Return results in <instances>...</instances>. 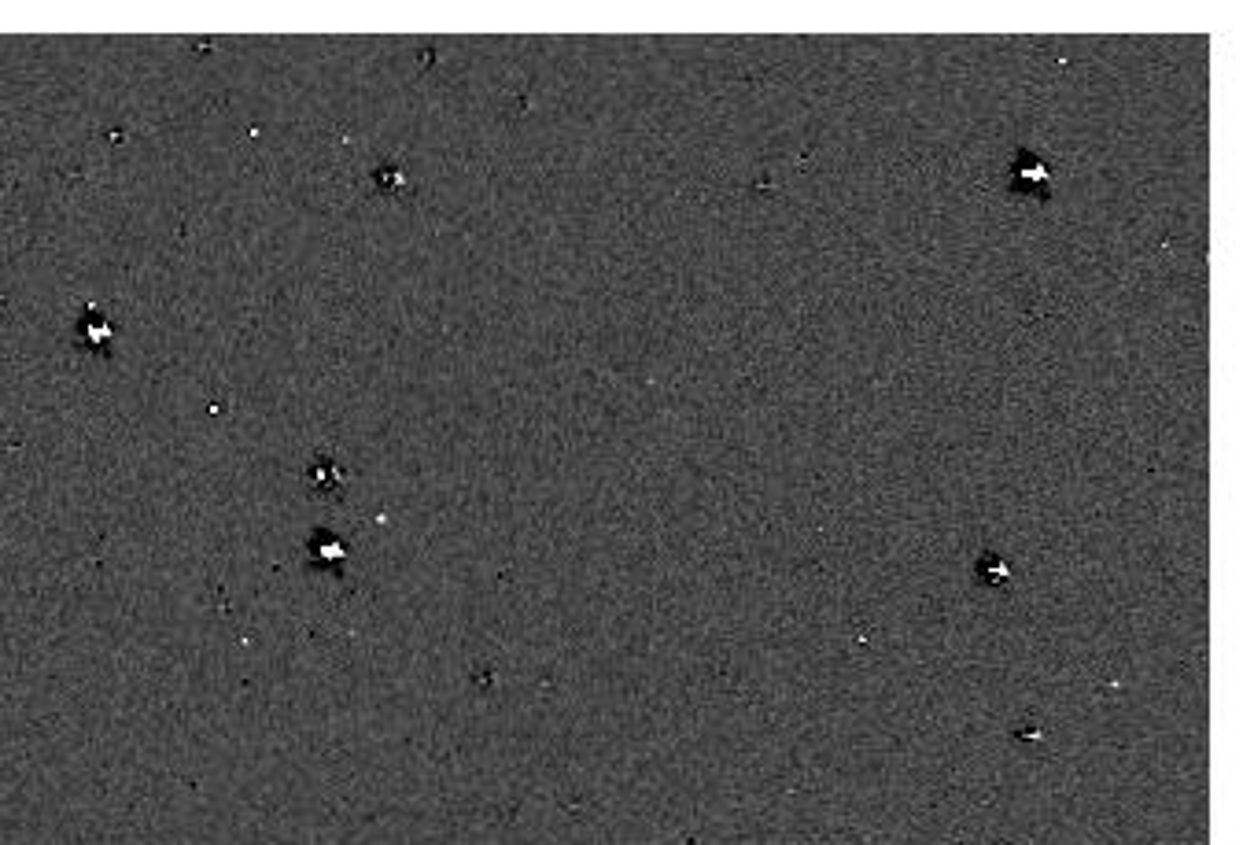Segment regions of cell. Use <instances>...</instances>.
<instances>
[{
	"label": "cell",
	"mask_w": 1243,
	"mask_h": 845,
	"mask_svg": "<svg viewBox=\"0 0 1243 845\" xmlns=\"http://www.w3.org/2000/svg\"><path fill=\"white\" fill-rule=\"evenodd\" d=\"M1011 181H1015V189H1022V192H1037V196H1044V192L1052 189V167L1044 163L1041 155H1033V152H1019V159H1015V167H1011Z\"/></svg>",
	"instance_id": "6da1fadb"
}]
</instances>
